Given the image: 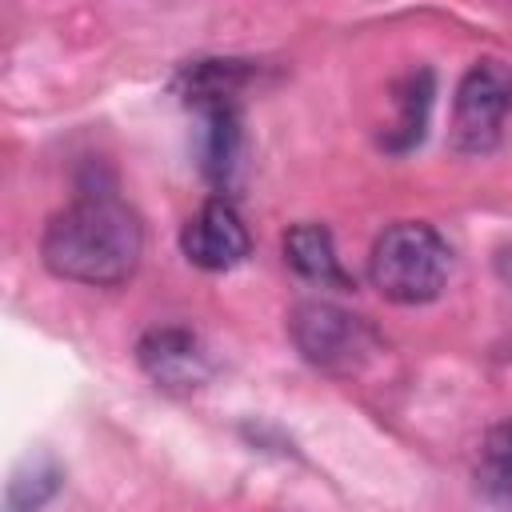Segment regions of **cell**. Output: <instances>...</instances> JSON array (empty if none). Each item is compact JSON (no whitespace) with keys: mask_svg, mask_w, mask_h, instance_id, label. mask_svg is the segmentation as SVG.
Wrapping results in <instances>:
<instances>
[{"mask_svg":"<svg viewBox=\"0 0 512 512\" xmlns=\"http://www.w3.org/2000/svg\"><path fill=\"white\" fill-rule=\"evenodd\" d=\"M252 240L228 196L204 200L180 228V252L204 272H228L248 256Z\"/></svg>","mask_w":512,"mask_h":512,"instance_id":"6","label":"cell"},{"mask_svg":"<svg viewBox=\"0 0 512 512\" xmlns=\"http://www.w3.org/2000/svg\"><path fill=\"white\" fill-rule=\"evenodd\" d=\"M60 480L64 468L52 456H28L4 488V512H40L60 492Z\"/></svg>","mask_w":512,"mask_h":512,"instance_id":"11","label":"cell"},{"mask_svg":"<svg viewBox=\"0 0 512 512\" xmlns=\"http://www.w3.org/2000/svg\"><path fill=\"white\" fill-rule=\"evenodd\" d=\"M136 364L164 392H196L212 376V360L192 328L156 324L136 340Z\"/></svg>","mask_w":512,"mask_h":512,"instance_id":"5","label":"cell"},{"mask_svg":"<svg viewBox=\"0 0 512 512\" xmlns=\"http://www.w3.org/2000/svg\"><path fill=\"white\" fill-rule=\"evenodd\" d=\"M144 256V224L140 216L108 196L88 192L60 208L40 236V260L52 276L92 288H112L132 280Z\"/></svg>","mask_w":512,"mask_h":512,"instance_id":"1","label":"cell"},{"mask_svg":"<svg viewBox=\"0 0 512 512\" xmlns=\"http://www.w3.org/2000/svg\"><path fill=\"white\" fill-rule=\"evenodd\" d=\"M284 264L320 288H352L348 272L340 268L332 232L324 224H292L284 232Z\"/></svg>","mask_w":512,"mask_h":512,"instance_id":"9","label":"cell"},{"mask_svg":"<svg viewBox=\"0 0 512 512\" xmlns=\"http://www.w3.org/2000/svg\"><path fill=\"white\" fill-rule=\"evenodd\" d=\"M448 272H452V248L424 220H396L372 240L368 280L392 304L416 308L436 300L448 284Z\"/></svg>","mask_w":512,"mask_h":512,"instance_id":"2","label":"cell"},{"mask_svg":"<svg viewBox=\"0 0 512 512\" xmlns=\"http://www.w3.org/2000/svg\"><path fill=\"white\" fill-rule=\"evenodd\" d=\"M484 456H488V464H492L500 476H512V416L488 432V440H484Z\"/></svg>","mask_w":512,"mask_h":512,"instance_id":"12","label":"cell"},{"mask_svg":"<svg viewBox=\"0 0 512 512\" xmlns=\"http://www.w3.org/2000/svg\"><path fill=\"white\" fill-rule=\"evenodd\" d=\"M432 96H436V80H432V72L428 68H416V72H408L400 84H396V120L384 128V136H380V144L388 148V152H412L420 140H424V132H428V116H432Z\"/></svg>","mask_w":512,"mask_h":512,"instance_id":"10","label":"cell"},{"mask_svg":"<svg viewBox=\"0 0 512 512\" xmlns=\"http://www.w3.org/2000/svg\"><path fill=\"white\" fill-rule=\"evenodd\" d=\"M288 332L300 356L332 376H356L380 352L376 328L332 300H300L288 316Z\"/></svg>","mask_w":512,"mask_h":512,"instance_id":"3","label":"cell"},{"mask_svg":"<svg viewBox=\"0 0 512 512\" xmlns=\"http://www.w3.org/2000/svg\"><path fill=\"white\" fill-rule=\"evenodd\" d=\"M512 116V60L484 56L476 60L452 100V148L464 156L492 152L504 136V120Z\"/></svg>","mask_w":512,"mask_h":512,"instance_id":"4","label":"cell"},{"mask_svg":"<svg viewBox=\"0 0 512 512\" xmlns=\"http://www.w3.org/2000/svg\"><path fill=\"white\" fill-rule=\"evenodd\" d=\"M260 76V64L236 60V56H208V60H188L176 76V92L184 104L212 108V104H240V92Z\"/></svg>","mask_w":512,"mask_h":512,"instance_id":"7","label":"cell"},{"mask_svg":"<svg viewBox=\"0 0 512 512\" xmlns=\"http://www.w3.org/2000/svg\"><path fill=\"white\" fill-rule=\"evenodd\" d=\"M204 116V144H200V168L220 188V196L232 188L236 168H240V148H244V128H240V104H212L200 108Z\"/></svg>","mask_w":512,"mask_h":512,"instance_id":"8","label":"cell"}]
</instances>
